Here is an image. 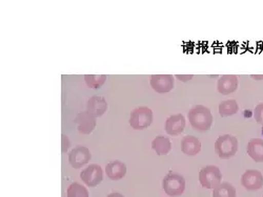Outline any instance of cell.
Returning <instances> with one entry per match:
<instances>
[{"mask_svg":"<svg viewBox=\"0 0 263 197\" xmlns=\"http://www.w3.org/2000/svg\"><path fill=\"white\" fill-rule=\"evenodd\" d=\"M187 117L191 126L200 133H205L213 125V115L210 108L203 105H196L192 107Z\"/></svg>","mask_w":263,"mask_h":197,"instance_id":"cell-1","label":"cell"},{"mask_svg":"<svg viewBox=\"0 0 263 197\" xmlns=\"http://www.w3.org/2000/svg\"><path fill=\"white\" fill-rule=\"evenodd\" d=\"M238 139L232 135H222L215 142L216 155L222 160H230L238 152Z\"/></svg>","mask_w":263,"mask_h":197,"instance_id":"cell-2","label":"cell"},{"mask_svg":"<svg viewBox=\"0 0 263 197\" xmlns=\"http://www.w3.org/2000/svg\"><path fill=\"white\" fill-rule=\"evenodd\" d=\"M162 187L166 195L171 197L181 196L185 190V180L178 173H167L162 182Z\"/></svg>","mask_w":263,"mask_h":197,"instance_id":"cell-3","label":"cell"},{"mask_svg":"<svg viewBox=\"0 0 263 197\" xmlns=\"http://www.w3.org/2000/svg\"><path fill=\"white\" fill-rule=\"evenodd\" d=\"M154 115L152 109L145 106L135 108L129 116V125L133 129L142 130L149 127L153 123Z\"/></svg>","mask_w":263,"mask_h":197,"instance_id":"cell-4","label":"cell"},{"mask_svg":"<svg viewBox=\"0 0 263 197\" xmlns=\"http://www.w3.org/2000/svg\"><path fill=\"white\" fill-rule=\"evenodd\" d=\"M222 173L217 166L209 165L203 167L199 172V182L203 188L215 189L221 184Z\"/></svg>","mask_w":263,"mask_h":197,"instance_id":"cell-5","label":"cell"},{"mask_svg":"<svg viewBox=\"0 0 263 197\" xmlns=\"http://www.w3.org/2000/svg\"><path fill=\"white\" fill-rule=\"evenodd\" d=\"M241 185L248 191H258L263 187V175L259 170H247L241 177Z\"/></svg>","mask_w":263,"mask_h":197,"instance_id":"cell-6","label":"cell"},{"mask_svg":"<svg viewBox=\"0 0 263 197\" xmlns=\"http://www.w3.org/2000/svg\"><path fill=\"white\" fill-rule=\"evenodd\" d=\"M81 181L89 187H95L103 181V171L99 165H90L87 166L80 173Z\"/></svg>","mask_w":263,"mask_h":197,"instance_id":"cell-7","label":"cell"},{"mask_svg":"<svg viewBox=\"0 0 263 197\" xmlns=\"http://www.w3.org/2000/svg\"><path fill=\"white\" fill-rule=\"evenodd\" d=\"M152 89L158 94L170 93L174 89V76L172 75H153L149 80Z\"/></svg>","mask_w":263,"mask_h":197,"instance_id":"cell-8","label":"cell"},{"mask_svg":"<svg viewBox=\"0 0 263 197\" xmlns=\"http://www.w3.org/2000/svg\"><path fill=\"white\" fill-rule=\"evenodd\" d=\"M91 160V152L86 147L77 146L73 148L69 155V163L70 165L75 168L79 169L85 166Z\"/></svg>","mask_w":263,"mask_h":197,"instance_id":"cell-9","label":"cell"},{"mask_svg":"<svg viewBox=\"0 0 263 197\" xmlns=\"http://www.w3.org/2000/svg\"><path fill=\"white\" fill-rule=\"evenodd\" d=\"M81 135H90L96 127V118L89 112L78 114L74 120Z\"/></svg>","mask_w":263,"mask_h":197,"instance_id":"cell-10","label":"cell"},{"mask_svg":"<svg viewBox=\"0 0 263 197\" xmlns=\"http://www.w3.org/2000/svg\"><path fill=\"white\" fill-rule=\"evenodd\" d=\"M185 118L183 115L178 114V115H173L167 118L165 121V126L164 129L166 131V134L173 137L179 136L183 133V130L185 128Z\"/></svg>","mask_w":263,"mask_h":197,"instance_id":"cell-11","label":"cell"},{"mask_svg":"<svg viewBox=\"0 0 263 197\" xmlns=\"http://www.w3.org/2000/svg\"><path fill=\"white\" fill-rule=\"evenodd\" d=\"M239 80L236 75H223L218 80L217 90L223 96H228L237 91Z\"/></svg>","mask_w":263,"mask_h":197,"instance_id":"cell-12","label":"cell"},{"mask_svg":"<svg viewBox=\"0 0 263 197\" xmlns=\"http://www.w3.org/2000/svg\"><path fill=\"white\" fill-rule=\"evenodd\" d=\"M86 108L87 112L91 115H93L95 118H99L105 114L107 109V103L104 98L99 96H93L87 101Z\"/></svg>","mask_w":263,"mask_h":197,"instance_id":"cell-13","label":"cell"},{"mask_svg":"<svg viewBox=\"0 0 263 197\" xmlns=\"http://www.w3.org/2000/svg\"><path fill=\"white\" fill-rule=\"evenodd\" d=\"M181 151L187 157H195L201 151V143L194 136H185L181 140Z\"/></svg>","mask_w":263,"mask_h":197,"instance_id":"cell-14","label":"cell"},{"mask_svg":"<svg viewBox=\"0 0 263 197\" xmlns=\"http://www.w3.org/2000/svg\"><path fill=\"white\" fill-rule=\"evenodd\" d=\"M105 173L109 180L119 181L126 173V166L120 161L109 162L105 167Z\"/></svg>","mask_w":263,"mask_h":197,"instance_id":"cell-15","label":"cell"},{"mask_svg":"<svg viewBox=\"0 0 263 197\" xmlns=\"http://www.w3.org/2000/svg\"><path fill=\"white\" fill-rule=\"evenodd\" d=\"M248 155L256 163H263V140L252 139L248 143Z\"/></svg>","mask_w":263,"mask_h":197,"instance_id":"cell-16","label":"cell"},{"mask_svg":"<svg viewBox=\"0 0 263 197\" xmlns=\"http://www.w3.org/2000/svg\"><path fill=\"white\" fill-rule=\"evenodd\" d=\"M152 149L155 150L157 156H166L172 150V143L168 138L164 136H158L152 142Z\"/></svg>","mask_w":263,"mask_h":197,"instance_id":"cell-17","label":"cell"},{"mask_svg":"<svg viewBox=\"0 0 263 197\" xmlns=\"http://www.w3.org/2000/svg\"><path fill=\"white\" fill-rule=\"evenodd\" d=\"M239 111V106L236 100H226L219 104V115L221 117H232Z\"/></svg>","mask_w":263,"mask_h":197,"instance_id":"cell-18","label":"cell"},{"mask_svg":"<svg viewBox=\"0 0 263 197\" xmlns=\"http://www.w3.org/2000/svg\"><path fill=\"white\" fill-rule=\"evenodd\" d=\"M237 192L235 187L230 183H221L213 191V197H236Z\"/></svg>","mask_w":263,"mask_h":197,"instance_id":"cell-19","label":"cell"},{"mask_svg":"<svg viewBox=\"0 0 263 197\" xmlns=\"http://www.w3.org/2000/svg\"><path fill=\"white\" fill-rule=\"evenodd\" d=\"M84 81L90 89L98 90L105 83L106 76L105 75H85Z\"/></svg>","mask_w":263,"mask_h":197,"instance_id":"cell-20","label":"cell"},{"mask_svg":"<svg viewBox=\"0 0 263 197\" xmlns=\"http://www.w3.org/2000/svg\"><path fill=\"white\" fill-rule=\"evenodd\" d=\"M67 193L68 197H89V191L84 186L78 183L71 184Z\"/></svg>","mask_w":263,"mask_h":197,"instance_id":"cell-21","label":"cell"},{"mask_svg":"<svg viewBox=\"0 0 263 197\" xmlns=\"http://www.w3.org/2000/svg\"><path fill=\"white\" fill-rule=\"evenodd\" d=\"M254 118L255 121L259 124L263 126V103H259L254 111Z\"/></svg>","mask_w":263,"mask_h":197,"instance_id":"cell-22","label":"cell"},{"mask_svg":"<svg viewBox=\"0 0 263 197\" xmlns=\"http://www.w3.org/2000/svg\"><path fill=\"white\" fill-rule=\"evenodd\" d=\"M70 146H71V142H70L69 138H68L67 136L62 135V136H61V147H62L61 150H62V152H63V153L67 152V151L69 150Z\"/></svg>","mask_w":263,"mask_h":197,"instance_id":"cell-23","label":"cell"},{"mask_svg":"<svg viewBox=\"0 0 263 197\" xmlns=\"http://www.w3.org/2000/svg\"><path fill=\"white\" fill-rule=\"evenodd\" d=\"M193 77H194L193 75H177V76H176V78H177L178 80L182 81V82H187V81L192 80Z\"/></svg>","mask_w":263,"mask_h":197,"instance_id":"cell-24","label":"cell"},{"mask_svg":"<svg viewBox=\"0 0 263 197\" xmlns=\"http://www.w3.org/2000/svg\"><path fill=\"white\" fill-rule=\"evenodd\" d=\"M106 197H124L122 194H120V193H117V192H114V193H111V194H108Z\"/></svg>","mask_w":263,"mask_h":197,"instance_id":"cell-25","label":"cell"},{"mask_svg":"<svg viewBox=\"0 0 263 197\" xmlns=\"http://www.w3.org/2000/svg\"><path fill=\"white\" fill-rule=\"evenodd\" d=\"M251 77H252L253 79L257 80V81H261V80H263V75H252Z\"/></svg>","mask_w":263,"mask_h":197,"instance_id":"cell-26","label":"cell"},{"mask_svg":"<svg viewBox=\"0 0 263 197\" xmlns=\"http://www.w3.org/2000/svg\"><path fill=\"white\" fill-rule=\"evenodd\" d=\"M261 133H262V135H263V127H262V131H261Z\"/></svg>","mask_w":263,"mask_h":197,"instance_id":"cell-27","label":"cell"}]
</instances>
